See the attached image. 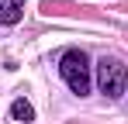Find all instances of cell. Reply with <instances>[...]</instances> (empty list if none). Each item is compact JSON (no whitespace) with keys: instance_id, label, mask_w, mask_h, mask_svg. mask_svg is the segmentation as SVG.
Segmentation results:
<instances>
[{"instance_id":"obj_3","label":"cell","mask_w":128,"mask_h":124,"mask_svg":"<svg viewBox=\"0 0 128 124\" xmlns=\"http://www.w3.org/2000/svg\"><path fill=\"white\" fill-rule=\"evenodd\" d=\"M24 17V0H0V24H18Z\"/></svg>"},{"instance_id":"obj_1","label":"cell","mask_w":128,"mask_h":124,"mask_svg":"<svg viewBox=\"0 0 128 124\" xmlns=\"http://www.w3.org/2000/svg\"><path fill=\"white\" fill-rule=\"evenodd\" d=\"M59 72H62L66 86L73 90V93H90V62H86V55L80 52V48H73V52H66L62 62H59Z\"/></svg>"},{"instance_id":"obj_2","label":"cell","mask_w":128,"mask_h":124,"mask_svg":"<svg viewBox=\"0 0 128 124\" xmlns=\"http://www.w3.org/2000/svg\"><path fill=\"white\" fill-rule=\"evenodd\" d=\"M125 83H128V72L125 65L118 59H100L97 62V86H100V93H104L107 100H114V97H121L125 93Z\"/></svg>"},{"instance_id":"obj_4","label":"cell","mask_w":128,"mask_h":124,"mask_svg":"<svg viewBox=\"0 0 128 124\" xmlns=\"http://www.w3.org/2000/svg\"><path fill=\"white\" fill-rule=\"evenodd\" d=\"M10 117H14V121H35V107L28 100H14L10 103Z\"/></svg>"}]
</instances>
